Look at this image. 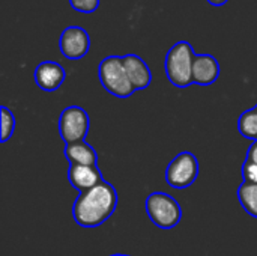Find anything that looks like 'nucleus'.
<instances>
[{
	"mask_svg": "<svg viewBox=\"0 0 257 256\" xmlns=\"http://www.w3.org/2000/svg\"><path fill=\"white\" fill-rule=\"evenodd\" d=\"M116 207V189L110 183L102 181L96 187L78 195L72 207V216L78 226L96 228L105 223L113 216Z\"/></svg>",
	"mask_w": 257,
	"mask_h": 256,
	"instance_id": "f257e3e1",
	"label": "nucleus"
},
{
	"mask_svg": "<svg viewBox=\"0 0 257 256\" xmlns=\"http://www.w3.org/2000/svg\"><path fill=\"white\" fill-rule=\"evenodd\" d=\"M196 53L190 42L179 41L167 53L164 68L167 78L176 88H188L193 84V63Z\"/></svg>",
	"mask_w": 257,
	"mask_h": 256,
	"instance_id": "f03ea898",
	"label": "nucleus"
},
{
	"mask_svg": "<svg viewBox=\"0 0 257 256\" xmlns=\"http://www.w3.org/2000/svg\"><path fill=\"white\" fill-rule=\"evenodd\" d=\"M146 213L155 226L166 231L178 226L182 219L179 202L164 192H154L146 198Z\"/></svg>",
	"mask_w": 257,
	"mask_h": 256,
	"instance_id": "7ed1b4c3",
	"label": "nucleus"
},
{
	"mask_svg": "<svg viewBox=\"0 0 257 256\" xmlns=\"http://www.w3.org/2000/svg\"><path fill=\"white\" fill-rule=\"evenodd\" d=\"M98 75L104 89L117 98H128L136 92L120 56H108L102 59L98 68Z\"/></svg>",
	"mask_w": 257,
	"mask_h": 256,
	"instance_id": "20e7f679",
	"label": "nucleus"
},
{
	"mask_svg": "<svg viewBox=\"0 0 257 256\" xmlns=\"http://www.w3.org/2000/svg\"><path fill=\"white\" fill-rule=\"evenodd\" d=\"M199 177V161L197 157L184 151L178 154L166 169V181L173 189H187L196 183Z\"/></svg>",
	"mask_w": 257,
	"mask_h": 256,
	"instance_id": "39448f33",
	"label": "nucleus"
},
{
	"mask_svg": "<svg viewBox=\"0 0 257 256\" xmlns=\"http://www.w3.org/2000/svg\"><path fill=\"white\" fill-rule=\"evenodd\" d=\"M90 128V119L84 109L78 106L66 107L59 118V133L66 145L84 140Z\"/></svg>",
	"mask_w": 257,
	"mask_h": 256,
	"instance_id": "423d86ee",
	"label": "nucleus"
},
{
	"mask_svg": "<svg viewBox=\"0 0 257 256\" xmlns=\"http://www.w3.org/2000/svg\"><path fill=\"white\" fill-rule=\"evenodd\" d=\"M59 48L66 59L77 60L87 54L90 48L89 33L80 26L66 27L59 39Z\"/></svg>",
	"mask_w": 257,
	"mask_h": 256,
	"instance_id": "0eeeda50",
	"label": "nucleus"
},
{
	"mask_svg": "<svg viewBox=\"0 0 257 256\" xmlns=\"http://www.w3.org/2000/svg\"><path fill=\"white\" fill-rule=\"evenodd\" d=\"M65 78H66L65 68L53 60L41 62L35 69V81L45 92H53L59 89L63 84Z\"/></svg>",
	"mask_w": 257,
	"mask_h": 256,
	"instance_id": "6e6552de",
	"label": "nucleus"
},
{
	"mask_svg": "<svg viewBox=\"0 0 257 256\" xmlns=\"http://www.w3.org/2000/svg\"><path fill=\"white\" fill-rule=\"evenodd\" d=\"M68 180L69 184L75 187L80 193L87 192L104 181L98 166H80V164H69Z\"/></svg>",
	"mask_w": 257,
	"mask_h": 256,
	"instance_id": "1a4fd4ad",
	"label": "nucleus"
},
{
	"mask_svg": "<svg viewBox=\"0 0 257 256\" xmlns=\"http://www.w3.org/2000/svg\"><path fill=\"white\" fill-rule=\"evenodd\" d=\"M128 78L136 91L146 89L152 81V72L148 63L137 54H126L122 57Z\"/></svg>",
	"mask_w": 257,
	"mask_h": 256,
	"instance_id": "9d476101",
	"label": "nucleus"
},
{
	"mask_svg": "<svg viewBox=\"0 0 257 256\" xmlns=\"http://www.w3.org/2000/svg\"><path fill=\"white\" fill-rule=\"evenodd\" d=\"M220 77V63L211 54H196L193 63V83L200 86L212 84Z\"/></svg>",
	"mask_w": 257,
	"mask_h": 256,
	"instance_id": "9b49d317",
	"label": "nucleus"
},
{
	"mask_svg": "<svg viewBox=\"0 0 257 256\" xmlns=\"http://www.w3.org/2000/svg\"><path fill=\"white\" fill-rule=\"evenodd\" d=\"M65 157L69 161V164L98 166V152L86 140L66 145L65 146Z\"/></svg>",
	"mask_w": 257,
	"mask_h": 256,
	"instance_id": "f8f14e48",
	"label": "nucleus"
},
{
	"mask_svg": "<svg viewBox=\"0 0 257 256\" xmlns=\"http://www.w3.org/2000/svg\"><path fill=\"white\" fill-rule=\"evenodd\" d=\"M238 201L247 214L257 219V184L242 183L238 189Z\"/></svg>",
	"mask_w": 257,
	"mask_h": 256,
	"instance_id": "ddd939ff",
	"label": "nucleus"
},
{
	"mask_svg": "<svg viewBox=\"0 0 257 256\" xmlns=\"http://www.w3.org/2000/svg\"><path fill=\"white\" fill-rule=\"evenodd\" d=\"M238 130L239 133L253 142L257 140V112L256 109L245 110L238 119Z\"/></svg>",
	"mask_w": 257,
	"mask_h": 256,
	"instance_id": "4468645a",
	"label": "nucleus"
},
{
	"mask_svg": "<svg viewBox=\"0 0 257 256\" xmlns=\"http://www.w3.org/2000/svg\"><path fill=\"white\" fill-rule=\"evenodd\" d=\"M0 115H2V136H0V142L5 143L14 134V130H15V116L5 106L0 107Z\"/></svg>",
	"mask_w": 257,
	"mask_h": 256,
	"instance_id": "2eb2a0df",
	"label": "nucleus"
},
{
	"mask_svg": "<svg viewBox=\"0 0 257 256\" xmlns=\"http://www.w3.org/2000/svg\"><path fill=\"white\" fill-rule=\"evenodd\" d=\"M71 6L83 14L95 12L99 8V0H69Z\"/></svg>",
	"mask_w": 257,
	"mask_h": 256,
	"instance_id": "dca6fc26",
	"label": "nucleus"
},
{
	"mask_svg": "<svg viewBox=\"0 0 257 256\" xmlns=\"http://www.w3.org/2000/svg\"><path fill=\"white\" fill-rule=\"evenodd\" d=\"M242 181L248 184H257V164L247 158L242 164Z\"/></svg>",
	"mask_w": 257,
	"mask_h": 256,
	"instance_id": "f3484780",
	"label": "nucleus"
},
{
	"mask_svg": "<svg viewBox=\"0 0 257 256\" xmlns=\"http://www.w3.org/2000/svg\"><path fill=\"white\" fill-rule=\"evenodd\" d=\"M247 160H250V161H253V163L257 164V140L250 145V148L247 151Z\"/></svg>",
	"mask_w": 257,
	"mask_h": 256,
	"instance_id": "a211bd4d",
	"label": "nucleus"
},
{
	"mask_svg": "<svg viewBox=\"0 0 257 256\" xmlns=\"http://www.w3.org/2000/svg\"><path fill=\"white\" fill-rule=\"evenodd\" d=\"M212 6H223V5H226L229 0H208Z\"/></svg>",
	"mask_w": 257,
	"mask_h": 256,
	"instance_id": "6ab92c4d",
	"label": "nucleus"
},
{
	"mask_svg": "<svg viewBox=\"0 0 257 256\" xmlns=\"http://www.w3.org/2000/svg\"><path fill=\"white\" fill-rule=\"evenodd\" d=\"M110 256H130V255H123V253H114V255H110Z\"/></svg>",
	"mask_w": 257,
	"mask_h": 256,
	"instance_id": "aec40b11",
	"label": "nucleus"
},
{
	"mask_svg": "<svg viewBox=\"0 0 257 256\" xmlns=\"http://www.w3.org/2000/svg\"><path fill=\"white\" fill-rule=\"evenodd\" d=\"M254 109H256V112H257V104H256V107H254Z\"/></svg>",
	"mask_w": 257,
	"mask_h": 256,
	"instance_id": "412c9836",
	"label": "nucleus"
}]
</instances>
